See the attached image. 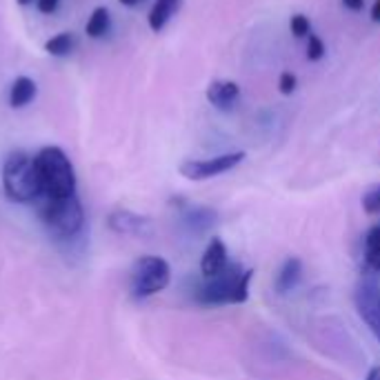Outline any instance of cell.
<instances>
[{
	"instance_id": "cell-1",
	"label": "cell",
	"mask_w": 380,
	"mask_h": 380,
	"mask_svg": "<svg viewBox=\"0 0 380 380\" xmlns=\"http://www.w3.org/2000/svg\"><path fill=\"white\" fill-rule=\"evenodd\" d=\"M254 269H245L236 263L216 278L205 280L201 287H196V303L205 307H225V305H243L249 300V287L254 280Z\"/></svg>"
},
{
	"instance_id": "cell-2",
	"label": "cell",
	"mask_w": 380,
	"mask_h": 380,
	"mask_svg": "<svg viewBox=\"0 0 380 380\" xmlns=\"http://www.w3.org/2000/svg\"><path fill=\"white\" fill-rule=\"evenodd\" d=\"M38 176L43 182V198L49 201H65L78 196V178L74 172V165L69 161V156L65 154L60 147H43L34 156Z\"/></svg>"
},
{
	"instance_id": "cell-3",
	"label": "cell",
	"mask_w": 380,
	"mask_h": 380,
	"mask_svg": "<svg viewBox=\"0 0 380 380\" xmlns=\"http://www.w3.org/2000/svg\"><path fill=\"white\" fill-rule=\"evenodd\" d=\"M3 191L11 203L36 205L43 201V182L38 176L34 156L11 151L3 165Z\"/></svg>"
},
{
	"instance_id": "cell-4",
	"label": "cell",
	"mask_w": 380,
	"mask_h": 380,
	"mask_svg": "<svg viewBox=\"0 0 380 380\" xmlns=\"http://www.w3.org/2000/svg\"><path fill=\"white\" fill-rule=\"evenodd\" d=\"M38 205V218H41L47 233L56 240H72L81 236L85 229V207L78 196L65 201L43 198Z\"/></svg>"
},
{
	"instance_id": "cell-5",
	"label": "cell",
	"mask_w": 380,
	"mask_h": 380,
	"mask_svg": "<svg viewBox=\"0 0 380 380\" xmlns=\"http://www.w3.org/2000/svg\"><path fill=\"white\" fill-rule=\"evenodd\" d=\"M132 296L136 300H145L165 292L172 283V265L163 256H140L132 267Z\"/></svg>"
},
{
	"instance_id": "cell-6",
	"label": "cell",
	"mask_w": 380,
	"mask_h": 380,
	"mask_svg": "<svg viewBox=\"0 0 380 380\" xmlns=\"http://www.w3.org/2000/svg\"><path fill=\"white\" fill-rule=\"evenodd\" d=\"M353 305L358 318L380 343V283L374 276H365L353 290Z\"/></svg>"
},
{
	"instance_id": "cell-7",
	"label": "cell",
	"mask_w": 380,
	"mask_h": 380,
	"mask_svg": "<svg viewBox=\"0 0 380 380\" xmlns=\"http://www.w3.org/2000/svg\"><path fill=\"white\" fill-rule=\"evenodd\" d=\"M247 158L245 151H229V154H220L214 156V158H203V161H185L178 172L182 178L194 180V182H201V180H209V178H216L220 174H227L231 169L238 167L243 161Z\"/></svg>"
},
{
	"instance_id": "cell-8",
	"label": "cell",
	"mask_w": 380,
	"mask_h": 380,
	"mask_svg": "<svg viewBox=\"0 0 380 380\" xmlns=\"http://www.w3.org/2000/svg\"><path fill=\"white\" fill-rule=\"evenodd\" d=\"M227 267H229V249L220 236H214V238H209L205 252L201 256V276L205 280L216 278Z\"/></svg>"
},
{
	"instance_id": "cell-9",
	"label": "cell",
	"mask_w": 380,
	"mask_h": 380,
	"mask_svg": "<svg viewBox=\"0 0 380 380\" xmlns=\"http://www.w3.org/2000/svg\"><path fill=\"white\" fill-rule=\"evenodd\" d=\"M107 225L118 236H147L151 233V220L129 209H116L109 214Z\"/></svg>"
},
{
	"instance_id": "cell-10",
	"label": "cell",
	"mask_w": 380,
	"mask_h": 380,
	"mask_svg": "<svg viewBox=\"0 0 380 380\" xmlns=\"http://www.w3.org/2000/svg\"><path fill=\"white\" fill-rule=\"evenodd\" d=\"M300 278H303V260L298 256H287L280 269L276 271V276H273V292L280 296L290 294L298 287Z\"/></svg>"
},
{
	"instance_id": "cell-11",
	"label": "cell",
	"mask_w": 380,
	"mask_h": 380,
	"mask_svg": "<svg viewBox=\"0 0 380 380\" xmlns=\"http://www.w3.org/2000/svg\"><path fill=\"white\" fill-rule=\"evenodd\" d=\"M182 222H185V227L201 236V233H207L209 229L216 227L218 222V212L207 205H191V207H185L182 209Z\"/></svg>"
},
{
	"instance_id": "cell-12",
	"label": "cell",
	"mask_w": 380,
	"mask_h": 380,
	"mask_svg": "<svg viewBox=\"0 0 380 380\" xmlns=\"http://www.w3.org/2000/svg\"><path fill=\"white\" fill-rule=\"evenodd\" d=\"M207 100L218 109H231L233 102L240 98V85L233 81H212L205 91Z\"/></svg>"
},
{
	"instance_id": "cell-13",
	"label": "cell",
	"mask_w": 380,
	"mask_h": 380,
	"mask_svg": "<svg viewBox=\"0 0 380 380\" xmlns=\"http://www.w3.org/2000/svg\"><path fill=\"white\" fill-rule=\"evenodd\" d=\"M365 252H362V260H365V269L372 273H380V222L372 225L365 233Z\"/></svg>"
},
{
	"instance_id": "cell-14",
	"label": "cell",
	"mask_w": 380,
	"mask_h": 380,
	"mask_svg": "<svg viewBox=\"0 0 380 380\" xmlns=\"http://www.w3.org/2000/svg\"><path fill=\"white\" fill-rule=\"evenodd\" d=\"M180 0H156L151 11H149V27L151 32H163L165 25L172 20V16L178 11Z\"/></svg>"
},
{
	"instance_id": "cell-15",
	"label": "cell",
	"mask_w": 380,
	"mask_h": 380,
	"mask_svg": "<svg viewBox=\"0 0 380 380\" xmlns=\"http://www.w3.org/2000/svg\"><path fill=\"white\" fill-rule=\"evenodd\" d=\"M36 98V83L27 76H20L14 81L11 85V91H9V104L14 109H20L25 104H29L32 100Z\"/></svg>"
},
{
	"instance_id": "cell-16",
	"label": "cell",
	"mask_w": 380,
	"mask_h": 380,
	"mask_svg": "<svg viewBox=\"0 0 380 380\" xmlns=\"http://www.w3.org/2000/svg\"><path fill=\"white\" fill-rule=\"evenodd\" d=\"M109 27H111V16H109L107 7H96L94 14H91L89 20H87L85 32H87L89 38H102L104 34L109 32Z\"/></svg>"
},
{
	"instance_id": "cell-17",
	"label": "cell",
	"mask_w": 380,
	"mask_h": 380,
	"mask_svg": "<svg viewBox=\"0 0 380 380\" xmlns=\"http://www.w3.org/2000/svg\"><path fill=\"white\" fill-rule=\"evenodd\" d=\"M74 45H76L74 36L69 32H65V34L49 38V41L45 43V51L49 56H67V54H72Z\"/></svg>"
},
{
	"instance_id": "cell-18",
	"label": "cell",
	"mask_w": 380,
	"mask_h": 380,
	"mask_svg": "<svg viewBox=\"0 0 380 380\" xmlns=\"http://www.w3.org/2000/svg\"><path fill=\"white\" fill-rule=\"evenodd\" d=\"M362 212L367 216H378L380 214V185H374L367 189L362 196Z\"/></svg>"
},
{
	"instance_id": "cell-19",
	"label": "cell",
	"mask_w": 380,
	"mask_h": 380,
	"mask_svg": "<svg viewBox=\"0 0 380 380\" xmlns=\"http://www.w3.org/2000/svg\"><path fill=\"white\" fill-rule=\"evenodd\" d=\"M325 54H327V47L323 43V38L316 36V34H309L307 36V60L318 62V60L325 58Z\"/></svg>"
},
{
	"instance_id": "cell-20",
	"label": "cell",
	"mask_w": 380,
	"mask_h": 380,
	"mask_svg": "<svg viewBox=\"0 0 380 380\" xmlns=\"http://www.w3.org/2000/svg\"><path fill=\"white\" fill-rule=\"evenodd\" d=\"M290 29H292V34L296 38H307L311 34V22L303 14H294L292 20H290Z\"/></svg>"
},
{
	"instance_id": "cell-21",
	"label": "cell",
	"mask_w": 380,
	"mask_h": 380,
	"mask_svg": "<svg viewBox=\"0 0 380 380\" xmlns=\"http://www.w3.org/2000/svg\"><path fill=\"white\" fill-rule=\"evenodd\" d=\"M298 87V78L292 74V72H283L280 78H278V91L283 96H292Z\"/></svg>"
},
{
	"instance_id": "cell-22",
	"label": "cell",
	"mask_w": 380,
	"mask_h": 380,
	"mask_svg": "<svg viewBox=\"0 0 380 380\" xmlns=\"http://www.w3.org/2000/svg\"><path fill=\"white\" fill-rule=\"evenodd\" d=\"M36 5H38V11H41V14H54L60 5V0H36Z\"/></svg>"
},
{
	"instance_id": "cell-23",
	"label": "cell",
	"mask_w": 380,
	"mask_h": 380,
	"mask_svg": "<svg viewBox=\"0 0 380 380\" xmlns=\"http://www.w3.org/2000/svg\"><path fill=\"white\" fill-rule=\"evenodd\" d=\"M343 5H345V9H349V11H362L365 0H343Z\"/></svg>"
},
{
	"instance_id": "cell-24",
	"label": "cell",
	"mask_w": 380,
	"mask_h": 380,
	"mask_svg": "<svg viewBox=\"0 0 380 380\" xmlns=\"http://www.w3.org/2000/svg\"><path fill=\"white\" fill-rule=\"evenodd\" d=\"M365 380H380V365H374L369 372H367Z\"/></svg>"
},
{
	"instance_id": "cell-25",
	"label": "cell",
	"mask_w": 380,
	"mask_h": 380,
	"mask_svg": "<svg viewBox=\"0 0 380 380\" xmlns=\"http://www.w3.org/2000/svg\"><path fill=\"white\" fill-rule=\"evenodd\" d=\"M372 20H374V22H380V0H376L374 7H372Z\"/></svg>"
},
{
	"instance_id": "cell-26",
	"label": "cell",
	"mask_w": 380,
	"mask_h": 380,
	"mask_svg": "<svg viewBox=\"0 0 380 380\" xmlns=\"http://www.w3.org/2000/svg\"><path fill=\"white\" fill-rule=\"evenodd\" d=\"M140 3H145V0H121V5H125V7H136Z\"/></svg>"
},
{
	"instance_id": "cell-27",
	"label": "cell",
	"mask_w": 380,
	"mask_h": 380,
	"mask_svg": "<svg viewBox=\"0 0 380 380\" xmlns=\"http://www.w3.org/2000/svg\"><path fill=\"white\" fill-rule=\"evenodd\" d=\"M18 3H20V5H29V3H32V0H18Z\"/></svg>"
}]
</instances>
